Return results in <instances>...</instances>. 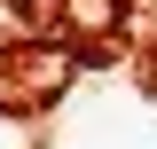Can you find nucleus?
I'll return each instance as SVG.
<instances>
[{
	"mask_svg": "<svg viewBox=\"0 0 157 149\" xmlns=\"http://www.w3.org/2000/svg\"><path fill=\"white\" fill-rule=\"evenodd\" d=\"M71 86V55L63 47H8L0 55V110H39Z\"/></svg>",
	"mask_w": 157,
	"mask_h": 149,
	"instance_id": "1",
	"label": "nucleus"
}]
</instances>
